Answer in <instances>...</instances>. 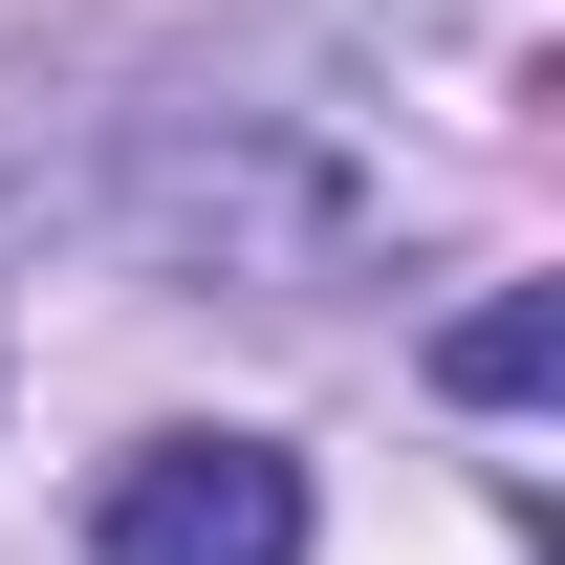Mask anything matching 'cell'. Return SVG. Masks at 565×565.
<instances>
[{"instance_id":"6da1fadb","label":"cell","mask_w":565,"mask_h":565,"mask_svg":"<svg viewBox=\"0 0 565 565\" xmlns=\"http://www.w3.org/2000/svg\"><path fill=\"white\" fill-rule=\"evenodd\" d=\"M87 565H305V457L282 435H152L87 500Z\"/></svg>"},{"instance_id":"7a4b0ae2","label":"cell","mask_w":565,"mask_h":565,"mask_svg":"<svg viewBox=\"0 0 565 565\" xmlns=\"http://www.w3.org/2000/svg\"><path fill=\"white\" fill-rule=\"evenodd\" d=\"M544 282H500V305H457V327H435V392H479V414H522V392H544Z\"/></svg>"}]
</instances>
